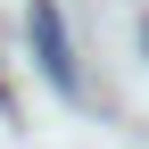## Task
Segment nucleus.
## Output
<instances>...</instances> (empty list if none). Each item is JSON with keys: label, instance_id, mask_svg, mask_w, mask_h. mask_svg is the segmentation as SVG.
Instances as JSON below:
<instances>
[{"label": "nucleus", "instance_id": "1", "mask_svg": "<svg viewBox=\"0 0 149 149\" xmlns=\"http://www.w3.org/2000/svg\"><path fill=\"white\" fill-rule=\"evenodd\" d=\"M25 33H33V58H42V74H50V83L74 100V91H83V74H74L66 25H58V0H33V8H25Z\"/></svg>", "mask_w": 149, "mask_h": 149}, {"label": "nucleus", "instance_id": "2", "mask_svg": "<svg viewBox=\"0 0 149 149\" xmlns=\"http://www.w3.org/2000/svg\"><path fill=\"white\" fill-rule=\"evenodd\" d=\"M141 42H149V25H141Z\"/></svg>", "mask_w": 149, "mask_h": 149}]
</instances>
